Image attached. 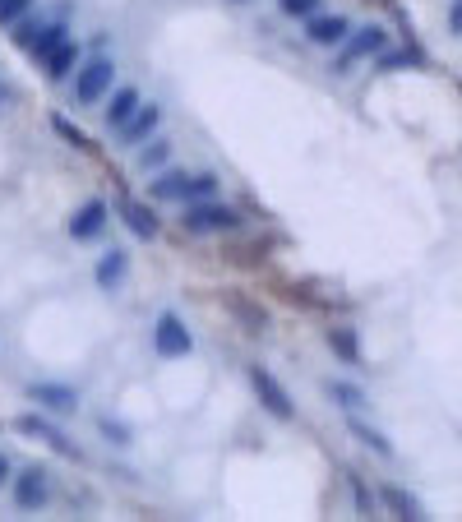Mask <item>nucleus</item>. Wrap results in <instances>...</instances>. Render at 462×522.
Listing matches in <instances>:
<instances>
[{
	"mask_svg": "<svg viewBox=\"0 0 462 522\" xmlns=\"http://www.w3.org/2000/svg\"><path fill=\"white\" fill-rule=\"evenodd\" d=\"M102 435H107L111 444H130V430H125L121 421H111V416H102Z\"/></svg>",
	"mask_w": 462,
	"mask_h": 522,
	"instance_id": "obj_28",
	"label": "nucleus"
},
{
	"mask_svg": "<svg viewBox=\"0 0 462 522\" xmlns=\"http://www.w3.org/2000/svg\"><path fill=\"white\" fill-rule=\"evenodd\" d=\"M181 227L195 231V236H208V231H231V227H241V213H236L231 204H218V199H190V204H185Z\"/></svg>",
	"mask_w": 462,
	"mask_h": 522,
	"instance_id": "obj_1",
	"label": "nucleus"
},
{
	"mask_svg": "<svg viewBox=\"0 0 462 522\" xmlns=\"http://www.w3.org/2000/svg\"><path fill=\"white\" fill-rule=\"evenodd\" d=\"M329 347L342 356L347 365L361 361V342H356V328H329Z\"/></svg>",
	"mask_w": 462,
	"mask_h": 522,
	"instance_id": "obj_18",
	"label": "nucleus"
},
{
	"mask_svg": "<svg viewBox=\"0 0 462 522\" xmlns=\"http://www.w3.org/2000/svg\"><path fill=\"white\" fill-rule=\"evenodd\" d=\"M14 430H19V435H28V439H42V444H51V449L56 453H65V458H70L74 453V444L70 439L61 435V430H56V425L51 421H42V416H19V421H14Z\"/></svg>",
	"mask_w": 462,
	"mask_h": 522,
	"instance_id": "obj_10",
	"label": "nucleus"
},
{
	"mask_svg": "<svg viewBox=\"0 0 462 522\" xmlns=\"http://www.w3.org/2000/svg\"><path fill=\"white\" fill-rule=\"evenodd\" d=\"M74 65H79V47H74L70 37H65L61 47H51L47 56H42V70H47V79H56V84H61Z\"/></svg>",
	"mask_w": 462,
	"mask_h": 522,
	"instance_id": "obj_15",
	"label": "nucleus"
},
{
	"mask_svg": "<svg viewBox=\"0 0 462 522\" xmlns=\"http://www.w3.org/2000/svg\"><path fill=\"white\" fill-rule=\"evenodd\" d=\"M329 393L338 398V407L342 412H356V407H365V393L356 389V384H347V379H333L329 384Z\"/></svg>",
	"mask_w": 462,
	"mask_h": 522,
	"instance_id": "obj_20",
	"label": "nucleus"
},
{
	"mask_svg": "<svg viewBox=\"0 0 462 522\" xmlns=\"http://www.w3.org/2000/svg\"><path fill=\"white\" fill-rule=\"evenodd\" d=\"M134 111H139V93H134V88H116V93L107 98V107H102V116H107L111 130H121Z\"/></svg>",
	"mask_w": 462,
	"mask_h": 522,
	"instance_id": "obj_14",
	"label": "nucleus"
},
{
	"mask_svg": "<svg viewBox=\"0 0 462 522\" xmlns=\"http://www.w3.org/2000/svg\"><path fill=\"white\" fill-rule=\"evenodd\" d=\"M231 310L245 319V333H264V328H268V315H264V310H259V305H250V301H241V296L231 301Z\"/></svg>",
	"mask_w": 462,
	"mask_h": 522,
	"instance_id": "obj_21",
	"label": "nucleus"
},
{
	"mask_svg": "<svg viewBox=\"0 0 462 522\" xmlns=\"http://www.w3.org/2000/svg\"><path fill=\"white\" fill-rule=\"evenodd\" d=\"M282 14H292V19H310V14H319V5L324 0H278Z\"/></svg>",
	"mask_w": 462,
	"mask_h": 522,
	"instance_id": "obj_26",
	"label": "nucleus"
},
{
	"mask_svg": "<svg viewBox=\"0 0 462 522\" xmlns=\"http://www.w3.org/2000/svg\"><path fill=\"white\" fill-rule=\"evenodd\" d=\"M111 79H116V65H111L107 56H93V61H84L79 70H74V102H79V107H93V102H102L111 93Z\"/></svg>",
	"mask_w": 462,
	"mask_h": 522,
	"instance_id": "obj_2",
	"label": "nucleus"
},
{
	"mask_svg": "<svg viewBox=\"0 0 462 522\" xmlns=\"http://www.w3.org/2000/svg\"><path fill=\"white\" fill-rule=\"evenodd\" d=\"M107 222H111V208L102 204V199H88V204L70 218V236L74 241H98L102 231H107Z\"/></svg>",
	"mask_w": 462,
	"mask_h": 522,
	"instance_id": "obj_7",
	"label": "nucleus"
},
{
	"mask_svg": "<svg viewBox=\"0 0 462 522\" xmlns=\"http://www.w3.org/2000/svg\"><path fill=\"white\" fill-rule=\"evenodd\" d=\"M153 352L162 356V361H181V356L195 352V333L185 328L181 315H158V324H153Z\"/></svg>",
	"mask_w": 462,
	"mask_h": 522,
	"instance_id": "obj_3",
	"label": "nucleus"
},
{
	"mask_svg": "<svg viewBox=\"0 0 462 522\" xmlns=\"http://www.w3.org/2000/svg\"><path fill=\"white\" fill-rule=\"evenodd\" d=\"M125 273H130V259H125V250H107V255L98 259V268H93V278H98L102 292H116L125 282Z\"/></svg>",
	"mask_w": 462,
	"mask_h": 522,
	"instance_id": "obj_13",
	"label": "nucleus"
},
{
	"mask_svg": "<svg viewBox=\"0 0 462 522\" xmlns=\"http://www.w3.org/2000/svg\"><path fill=\"white\" fill-rule=\"evenodd\" d=\"M449 28L462 37V0H453V10H449Z\"/></svg>",
	"mask_w": 462,
	"mask_h": 522,
	"instance_id": "obj_30",
	"label": "nucleus"
},
{
	"mask_svg": "<svg viewBox=\"0 0 462 522\" xmlns=\"http://www.w3.org/2000/svg\"><path fill=\"white\" fill-rule=\"evenodd\" d=\"M384 504H389V509L398 513V518H407V522L426 518V513H421V499L407 495V490H398V486H384Z\"/></svg>",
	"mask_w": 462,
	"mask_h": 522,
	"instance_id": "obj_17",
	"label": "nucleus"
},
{
	"mask_svg": "<svg viewBox=\"0 0 462 522\" xmlns=\"http://www.w3.org/2000/svg\"><path fill=\"white\" fill-rule=\"evenodd\" d=\"M28 398L37 402V407H47V412H74L79 407V393L70 389V384H28Z\"/></svg>",
	"mask_w": 462,
	"mask_h": 522,
	"instance_id": "obj_9",
	"label": "nucleus"
},
{
	"mask_svg": "<svg viewBox=\"0 0 462 522\" xmlns=\"http://www.w3.org/2000/svg\"><path fill=\"white\" fill-rule=\"evenodd\" d=\"M421 56L416 51H379V70H402V65H416Z\"/></svg>",
	"mask_w": 462,
	"mask_h": 522,
	"instance_id": "obj_25",
	"label": "nucleus"
},
{
	"mask_svg": "<svg viewBox=\"0 0 462 522\" xmlns=\"http://www.w3.org/2000/svg\"><path fill=\"white\" fill-rule=\"evenodd\" d=\"M121 218L139 241H153V236H158V213L148 204H139V199H121Z\"/></svg>",
	"mask_w": 462,
	"mask_h": 522,
	"instance_id": "obj_11",
	"label": "nucleus"
},
{
	"mask_svg": "<svg viewBox=\"0 0 462 522\" xmlns=\"http://www.w3.org/2000/svg\"><path fill=\"white\" fill-rule=\"evenodd\" d=\"M5 481H10V462L0 458V486H5Z\"/></svg>",
	"mask_w": 462,
	"mask_h": 522,
	"instance_id": "obj_31",
	"label": "nucleus"
},
{
	"mask_svg": "<svg viewBox=\"0 0 462 522\" xmlns=\"http://www.w3.org/2000/svg\"><path fill=\"white\" fill-rule=\"evenodd\" d=\"M167 153H171L167 139H153V144H148L144 153H139V167H144V171H158L162 162H167Z\"/></svg>",
	"mask_w": 462,
	"mask_h": 522,
	"instance_id": "obj_22",
	"label": "nucleus"
},
{
	"mask_svg": "<svg viewBox=\"0 0 462 522\" xmlns=\"http://www.w3.org/2000/svg\"><path fill=\"white\" fill-rule=\"evenodd\" d=\"M384 42H389V33H384L379 24L361 28V33H347V42H342V65H338V74H347V65L361 61V56H379V51H384Z\"/></svg>",
	"mask_w": 462,
	"mask_h": 522,
	"instance_id": "obj_6",
	"label": "nucleus"
},
{
	"mask_svg": "<svg viewBox=\"0 0 462 522\" xmlns=\"http://www.w3.org/2000/svg\"><path fill=\"white\" fill-rule=\"evenodd\" d=\"M51 130L61 134L65 144H74V148H88V134L79 130V125H70V121H65V116H51Z\"/></svg>",
	"mask_w": 462,
	"mask_h": 522,
	"instance_id": "obj_23",
	"label": "nucleus"
},
{
	"mask_svg": "<svg viewBox=\"0 0 462 522\" xmlns=\"http://www.w3.org/2000/svg\"><path fill=\"white\" fill-rule=\"evenodd\" d=\"M158 121H162V111L153 107V102H148V107H144V102H139V111H134L130 121L121 125V139H125V144H130V148H134V144H144L148 134L158 130Z\"/></svg>",
	"mask_w": 462,
	"mask_h": 522,
	"instance_id": "obj_12",
	"label": "nucleus"
},
{
	"mask_svg": "<svg viewBox=\"0 0 462 522\" xmlns=\"http://www.w3.org/2000/svg\"><path fill=\"white\" fill-rule=\"evenodd\" d=\"M250 389H255V398L264 402V412L268 416H278V421H292L296 407H292V393L282 389L278 379L268 375L264 365H250Z\"/></svg>",
	"mask_w": 462,
	"mask_h": 522,
	"instance_id": "obj_4",
	"label": "nucleus"
},
{
	"mask_svg": "<svg viewBox=\"0 0 462 522\" xmlns=\"http://www.w3.org/2000/svg\"><path fill=\"white\" fill-rule=\"evenodd\" d=\"M148 190H153V199H181L185 204V199H190V176H185V171H162Z\"/></svg>",
	"mask_w": 462,
	"mask_h": 522,
	"instance_id": "obj_16",
	"label": "nucleus"
},
{
	"mask_svg": "<svg viewBox=\"0 0 462 522\" xmlns=\"http://www.w3.org/2000/svg\"><path fill=\"white\" fill-rule=\"evenodd\" d=\"M47 499H51L47 467H28V472L14 476V504H19V509H42Z\"/></svg>",
	"mask_w": 462,
	"mask_h": 522,
	"instance_id": "obj_5",
	"label": "nucleus"
},
{
	"mask_svg": "<svg viewBox=\"0 0 462 522\" xmlns=\"http://www.w3.org/2000/svg\"><path fill=\"white\" fill-rule=\"evenodd\" d=\"M33 0H0V24H19V14L28 10Z\"/></svg>",
	"mask_w": 462,
	"mask_h": 522,
	"instance_id": "obj_27",
	"label": "nucleus"
},
{
	"mask_svg": "<svg viewBox=\"0 0 462 522\" xmlns=\"http://www.w3.org/2000/svg\"><path fill=\"white\" fill-rule=\"evenodd\" d=\"M352 490H356V509H361L365 518H370V513H375V495H370V490H365L361 481H352Z\"/></svg>",
	"mask_w": 462,
	"mask_h": 522,
	"instance_id": "obj_29",
	"label": "nucleus"
},
{
	"mask_svg": "<svg viewBox=\"0 0 462 522\" xmlns=\"http://www.w3.org/2000/svg\"><path fill=\"white\" fill-rule=\"evenodd\" d=\"M213 190H218V176H213V171H199V176H190V199H208ZM190 199H185V204H190Z\"/></svg>",
	"mask_w": 462,
	"mask_h": 522,
	"instance_id": "obj_24",
	"label": "nucleus"
},
{
	"mask_svg": "<svg viewBox=\"0 0 462 522\" xmlns=\"http://www.w3.org/2000/svg\"><path fill=\"white\" fill-rule=\"evenodd\" d=\"M352 435L361 439L365 449H375L379 458H393V444H389V439L379 435V430H370V425H365V421H356V416H352Z\"/></svg>",
	"mask_w": 462,
	"mask_h": 522,
	"instance_id": "obj_19",
	"label": "nucleus"
},
{
	"mask_svg": "<svg viewBox=\"0 0 462 522\" xmlns=\"http://www.w3.org/2000/svg\"><path fill=\"white\" fill-rule=\"evenodd\" d=\"M352 33V24L342 19V14H310L305 19V37L315 42V47H342Z\"/></svg>",
	"mask_w": 462,
	"mask_h": 522,
	"instance_id": "obj_8",
	"label": "nucleus"
}]
</instances>
